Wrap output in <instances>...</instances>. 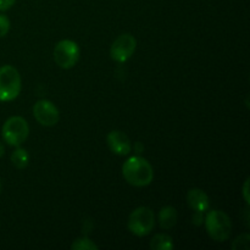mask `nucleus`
<instances>
[{"label":"nucleus","mask_w":250,"mask_h":250,"mask_svg":"<svg viewBox=\"0 0 250 250\" xmlns=\"http://www.w3.org/2000/svg\"><path fill=\"white\" fill-rule=\"evenodd\" d=\"M122 176L128 185L133 187H146L153 182L154 170L143 156H131L122 166Z\"/></svg>","instance_id":"nucleus-1"},{"label":"nucleus","mask_w":250,"mask_h":250,"mask_svg":"<svg viewBox=\"0 0 250 250\" xmlns=\"http://www.w3.org/2000/svg\"><path fill=\"white\" fill-rule=\"evenodd\" d=\"M204 224L207 233L215 242H225L231 237V219L226 212L221 211V210H211L208 212L204 219Z\"/></svg>","instance_id":"nucleus-2"},{"label":"nucleus","mask_w":250,"mask_h":250,"mask_svg":"<svg viewBox=\"0 0 250 250\" xmlns=\"http://www.w3.org/2000/svg\"><path fill=\"white\" fill-rule=\"evenodd\" d=\"M22 82L20 72L11 65L0 67V102H12L21 93Z\"/></svg>","instance_id":"nucleus-3"},{"label":"nucleus","mask_w":250,"mask_h":250,"mask_svg":"<svg viewBox=\"0 0 250 250\" xmlns=\"http://www.w3.org/2000/svg\"><path fill=\"white\" fill-rule=\"evenodd\" d=\"M155 226V215L148 207H139L131 212L127 221L129 232L137 237H146Z\"/></svg>","instance_id":"nucleus-4"},{"label":"nucleus","mask_w":250,"mask_h":250,"mask_svg":"<svg viewBox=\"0 0 250 250\" xmlns=\"http://www.w3.org/2000/svg\"><path fill=\"white\" fill-rule=\"evenodd\" d=\"M29 134V127L21 116H12L5 121L1 128L2 139L10 146H20L26 142Z\"/></svg>","instance_id":"nucleus-5"},{"label":"nucleus","mask_w":250,"mask_h":250,"mask_svg":"<svg viewBox=\"0 0 250 250\" xmlns=\"http://www.w3.org/2000/svg\"><path fill=\"white\" fill-rule=\"evenodd\" d=\"M80 46L71 39H62L54 48V61L59 67L63 70L75 67L80 60Z\"/></svg>","instance_id":"nucleus-6"},{"label":"nucleus","mask_w":250,"mask_h":250,"mask_svg":"<svg viewBox=\"0 0 250 250\" xmlns=\"http://www.w3.org/2000/svg\"><path fill=\"white\" fill-rule=\"evenodd\" d=\"M137 48V41L131 33L120 34L110 48V56L116 62H126L134 54Z\"/></svg>","instance_id":"nucleus-7"},{"label":"nucleus","mask_w":250,"mask_h":250,"mask_svg":"<svg viewBox=\"0 0 250 250\" xmlns=\"http://www.w3.org/2000/svg\"><path fill=\"white\" fill-rule=\"evenodd\" d=\"M33 115L37 121L44 127H53L55 126L60 119V112L55 106V104L50 100H38L33 105Z\"/></svg>","instance_id":"nucleus-8"},{"label":"nucleus","mask_w":250,"mask_h":250,"mask_svg":"<svg viewBox=\"0 0 250 250\" xmlns=\"http://www.w3.org/2000/svg\"><path fill=\"white\" fill-rule=\"evenodd\" d=\"M110 150L119 156H126L132 151V143L122 131H111L106 137Z\"/></svg>","instance_id":"nucleus-9"},{"label":"nucleus","mask_w":250,"mask_h":250,"mask_svg":"<svg viewBox=\"0 0 250 250\" xmlns=\"http://www.w3.org/2000/svg\"><path fill=\"white\" fill-rule=\"evenodd\" d=\"M187 203L197 212H207L210 209V200L207 193L200 188H192L187 193Z\"/></svg>","instance_id":"nucleus-10"},{"label":"nucleus","mask_w":250,"mask_h":250,"mask_svg":"<svg viewBox=\"0 0 250 250\" xmlns=\"http://www.w3.org/2000/svg\"><path fill=\"white\" fill-rule=\"evenodd\" d=\"M177 210H176V208L170 207V205L161 208V210L159 211V225L165 231L175 227L176 224H177Z\"/></svg>","instance_id":"nucleus-11"},{"label":"nucleus","mask_w":250,"mask_h":250,"mask_svg":"<svg viewBox=\"0 0 250 250\" xmlns=\"http://www.w3.org/2000/svg\"><path fill=\"white\" fill-rule=\"evenodd\" d=\"M153 250H171L175 248L173 246V241L170 236L164 233L155 234L153 237V239L150 241V244H149Z\"/></svg>","instance_id":"nucleus-12"},{"label":"nucleus","mask_w":250,"mask_h":250,"mask_svg":"<svg viewBox=\"0 0 250 250\" xmlns=\"http://www.w3.org/2000/svg\"><path fill=\"white\" fill-rule=\"evenodd\" d=\"M11 163L19 170H23L29 164V154L26 149H22L16 146V150L12 151L11 154Z\"/></svg>","instance_id":"nucleus-13"},{"label":"nucleus","mask_w":250,"mask_h":250,"mask_svg":"<svg viewBox=\"0 0 250 250\" xmlns=\"http://www.w3.org/2000/svg\"><path fill=\"white\" fill-rule=\"evenodd\" d=\"M71 249L72 250H98L99 247L94 243L93 241H90L87 237H81L77 238L76 241L72 242L71 244Z\"/></svg>","instance_id":"nucleus-14"},{"label":"nucleus","mask_w":250,"mask_h":250,"mask_svg":"<svg viewBox=\"0 0 250 250\" xmlns=\"http://www.w3.org/2000/svg\"><path fill=\"white\" fill-rule=\"evenodd\" d=\"M249 242H250V236L248 233H243L239 237H237L234 239V242L232 243V249L233 250H249Z\"/></svg>","instance_id":"nucleus-15"},{"label":"nucleus","mask_w":250,"mask_h":250,"mask_svg":"<svg viewBox=\"0 0 250 250\" xmlns=\"http://www.w3.org/2000/svg\"><path fill=\"white\" fill-rule=\"evenodd\" d=\"M10 26H11V23H10L9 17L6 15L0 14V38H2V37L9 33Z\"/></svg>","instance_id":"nucleus-16"},{"label":"nucleus","mask_w":250,"mask_h":250,"mask_svg":"<svg viewBox=\"0 0 250 250\" xmlns=\"http://www.w3.org/2000/svg\"><path fill=\"white\" fill-rule=\"evenodd\" d=\"M16 0H0V11H6L15 5Z\"/></svg>","instance_id":"nucleus-17"},{"label":"nucleus","mask_w":250,"mask_h":250,"mask_svg":"<svg viewBox=\"0 0 250 250\" xmlns=\"http://www.w3.org/2000/svg\"><path fill=\"white\" fill-rule=\"evenodd\" d=\"M194 216H193V224L195 225V226H200V225H203V222H204V217H203V212H197L194 211Z\"/></svg>","instance_id":"nucleus-18"},{"label":"nucleus","mask_w":250,"mask_h":250,"mask_svg":"<svg viewBox=\"0 0 250 250\" xmlns=\"http://www.w3.org/2000/svg\"><path fill=\"white\" fill-rule=\"evenodd\" d=\"M243 197H244V200H246L247 205H249V178H247L246 180V183H244L243 186Z\"/></svg>","instance_id":"nucleus-19"},{"label":"nucleus","mask_w":250,"mask_h":250,"mask_svg":"<svg viewBox=\"0 0 250 250\" xmlns=\"http://www.w3.org/2000/svg\"><path fill=\"white\" fill-rule=\"evenodd\" d=\"M133 149H134V150H136V153H137V154H141V153H143V150H144V146H142V143H141V142H137V143L134 144Z\"/></svg>","instance_id":"nucleus-20"},{"label":"nucleus","mask_w":250,"mask_h":250,"mask_svg":"<svg viewBox=\"0 0 250 250\" xmlns=\"http://www.w3.org/2000/svg\"><path fill=\"white\" fill-rule=\"evenodd\" d=\"M4 153H5V148H4V144L1 143V142H0V159L2 158V155H4Z\"/></svg>","instance_id":"nucleus-21"},{"label":"nucleus","mask_w":250,"mask_h":250,"mask_svg":"<svg viewBox=\"0 0 250 250\" xmlns=\"http://www.w3.org/2000/svg\"><path fill=\"white\" fill-rule=\"evenodd\" d=\"M0 190H1V183H0Z\"/></svg>","instance_id":"nucleus-22"}]
</instances>
